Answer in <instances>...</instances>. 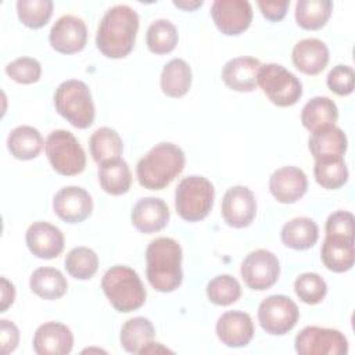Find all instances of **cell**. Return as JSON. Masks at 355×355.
Listing matches in <instances>:
<instances>
[{"label": "cell", "mask_w": 355, "mask_h": 355, "mask_svg": "<svg viewBox=\"0 0 355 355\" xmlns=\"http://www.w3.org/2000/svg\"><path fill=\"white\" fill-rule=\"evenodd\" d=\"M137 29L139 15L132 7L112 6L100 19L96 35L97 49L108 58L126 57L135 46Z\"/></svg>", "instance_id": "1"}, {"label": "cell", "mask_w": 355, "mask_h": 355, "mask_svg": "<svg viewBox=\"0 0 355 355\" xmlns=\"http://www.w3.org/2000/svg\"><path fill=\"white\" fill-rule=\"evenodd\" d=\"M146 275L148 283L159 293L175 291L183 280L182 247L171 237L153 240L146 250Z\"/></svg>", "instance_id": "2"}, {"label": "cell", "mask_w": 355, "mask_h": 355, "mask_svg": "<svg viewBox=\"0 0 355 355\" xmlns=\"http://www.w3.org/2000/svg\"><path fill=\"white\" fill-rule=\"evenodd\" d=\"M183 150L169 141L155 144L136 165L139 183L150 190L165 189L184 168Z\"/></svg>", "instance_id": "3"}, {"label": "cell", "mask_w": 355, "mask_h": 355, "mask_svg": "<svg viewBox=\"0 0 355 355\" xmlns=\"http://www.w3.org/2000/svg\"><path fill=\"white\" fill-rule=\"evenodd\" d=\"M101 288L118 312H132L146 302V288L136 270L126 265L111 266L101 279Z\"/></svg>", "instance_id": "4"}, {"label": "cell", "mask_w": 355, "mask_h": 355, "mask_svg": "<svg viewBox=\"0 0 355 355\" xmlns=\"http://www.w3.org/2000/svg\"><path fill=\"white\" fill-rule=\"evenodd\" d=\"M57 112L78 129L89 128L94 121V104L87 85L78 79L64 80L54 92Z\"/></svg>", "instance_id": "5"}, {"label": "cell", "mask_w": 355, "mask_h": 355, "mask_svg": "<svg viewBox=\"0 0 355 355\" xmlns=\"http://www.w3.org/2000/svg\"><path fill=\"white\" fill-rule=\"evenodd\" d=\"M215 189L200 175L183 178L175 190V208L179 216L189 222L204 219L214 205Z\"/></svg>", "instance_id": "6"}, {"label": "cell", "mask_w": 355, "mask_h": 355, "mask_svg": "<svg viewBox=\"0 0 355 355\" xmlns=\"http://www.w3.org/2000/svg\"><path fill=\"white\" fill-rule=\"evenodd\" d=\"M44 151L53 169L60 175H78L86 166V154L78 139L68 130H53L46 139Z\"/></svg>", "instance_id": "7"}, {"label": "cell", "mask_w": 355, "mask_h": 355, "mask_svg": "<svg viewBox=\"0 0 355 355\" xmlns=\"http://www.w3.org/2000/svg\"><path fill=\"white\" fill-rule=\"evenodd\" d=\"M257 83L266 97L279 107H290L302 96L300 79L280 64L268 62L259 67Z\"/></svg>", "instance_id": "8"}, {"label": "cell", "mask_w": 355, "mask_h": 355, "mask_svg": "<svg viewBox=\"0 0 355 355\" xmlns=\"http://www.w3.org/2000/svg\"><path fill=\"white\" fill-rule=\"evenodd\" d=\"M298 316L297 304L290 297L282 294L266 297L258 306V322L272 336L288 333L297 324Z\"/></svg>", "instance_id": "9"}, {"label": "cell", "mask_w": 355, "mask_h": 355, "mask_svg": "<svg viewBox=\"0 0 355 355\" xmlns=\"http://www.w3.org/2000/svg\"><path fill=\"white\" fill-rule=\"evenodd\" d=\"M295 351L300 355H345L347 337L337 329L306 326L295 337Z\"/></svg>", "instance_id": "10"}, {"label": "cell", "mask_w": 355, "mask_h": 355, "mask_svg": "<svg viewBox=\"0 0 355 355\" xmlns=\"http://www.w3.org/2000/svg\"><path fill=\"white\" fill-rule=\"evenodd\" d=\"M241 277L244 283L257 291L272 287L280 275V263L277 257L269 250L251 251L241 262Z\"/></svg>", "instance_id": "11"}, {"label": "cell", "mask_w": 355, "mask_h": 355, "mask_svg": "<svg viewBox=\"0 0 355 355\" xmlns=\"http://www.w3.org/2000/svg\"><path fill=\"white\" fill-rule=\"evenodd\" d=\"M223 220L236 229L247 227L257 214V200L247 186H233L226 190L220 204Z\"/></svg>", "instance_id": "12"}, {"label": "cell", "mask_w": 355, "mask_h": 355, "mask_svg": "<svg viewBox=\"0 0 355 355\" xmlns=\"http://www.w3.org/2000/svg\"><path fill=\"white\" fill-rule=\"evenodd\" d=\"M211 15L218 29L225 35L244 32L252 19V7L247 0H215Z\"/></svg>", "instance_id": "13"}, {"label": "cell", "mask_w": 355, "mask_h": 355, "mask_svg": "<svg viewBox=\"0 0 355 355\" xmlns=\"http://www.w3.org/2000/svg\"><path fill=\"white\" fill-rule=\"evenodd\" d=\"M50 44L62 54H73L80 51L87 42V28L82 18L76 15L60 17L50 29Z\"/></svg>", "instance_id": "14"}, {"label": "cell", "mask_w": 355, "mask_h": 355, "mask_svg": "<svg viewBox=\"0 0 355 355\" xmlns=\"http://www.w3.org/2000/svg\"><path fill=\"white\" fill-rule=\"evenodd\" d=\"M53 209L60 219L68 223H79L90 216L93 200L83 187L67 186L54 194Z\"/></svg>", "instance_id": "15"}, {"label": "cell", "mask_w": 355, "mask_h": 355, "mask_svg": "<svg viewBox=\"0 0 355 355\" xmlns=\"http://www.w3.org/2000/svg\"><path fill=\"white\" fill-rule=\"evenodd\" d=\"M25 241L29 251L37 258L43 259H53L64 250L62 232L57 226L43 220L33 222L28 227Z\"/></svg>", "instance_id": "16"}, {"label": "cell", "mask_w": 355, "mask_h": 355, "mask_svg": "<svg viewBox=\"0 0 355 355\" xmlns=\"http://www.w3.org/2000/svg\"><path fill=\"white\" fill-rule=\"evenodd\" d=\"M308 189V179L302 169L287 165L276 169L269 178L272 196L283 204H293L300 200Z\"/></svg>", "instance_id": "17"}, {"label": "cell", "mask_w": 355, "mask_h": 355, "mask_svg": "<svg viewBox=\"0 0 355 355\" xmlns=\"http://www.w3.org/2000/svg\"><path fill=\"white\" fill-rule=\"evenodd\" d=\"M216 336L226 347H245L254 336V323L248 313L227 311L216 320Z\"/></svg>", "instance_id": "18"}, {"label": "cell", "mask_w": 355, "mask_h": 355, "mask_svg": "<svg viewBox=\"0 0 355 355\" xmlns=\"http://www.w3.org/2000/svg\"><path fill=\"white\" fill-rule=\"evenodd\" d=\"M72 347V331L60 322H46L35 331L33 349L37 355H67Z\"/></svg>", "instance_id": "19"}, {"label": "cell", "mask_w": 355, "mask_h": 355, "mask_svg": "<svg viewBox=\"0 0 355 355\" xmlns=\"http://www.w3.org/2000/svg\"><path fill=\"white\" fill-rule=\"evenodd\" d=\"M130 219L139 232L147 234L155 233L166 226L169 208L162 198L144 197L133 205Z\"/></svg>", "instance_id": "20"}, {"label": "cell", "mask_w": 355, "mask_h": 355, "mask_svg": "<svg viewBox=\"0 0 355 355\" xmlns=\"http://www.w3.org/2000/svg\"><path fill=\"white\" fill-rule=\"evenodd\" d=\"M291 58L298 71L306 75H318L329 62V49L322 40L306 37L295 43Z\"/></svg>", "instance_id": "21"}, {"label": "cell", "mask_w": 355, "mask_h": 355, "mask_svg": "<svg viewBox=\"0 0 355 355\" xmlns=\"http://www.w3.org/2000/svg\"><path fill=\"white\" fill-rule=\"evenodd\" d=\"M261 62L255 57H234L222 68V79L236 92H252L257 87V75Z\"/></svg>", "instance_id": "22"}, {"label": "cell", "mask_w": 355, "mask_h": 355, "mask_svg": "<svg viewBox=\"0 0 355 355\" xmlns=\"http://www.w3.org/2000/svg\"><path fill=\"white\" fill-rule=\"evenodd\" d=\"M347 146L345 133L336 125H326L313 130L308 140L309 151L315 159L329 155H344Z\"/></svg>", "instance_id": "23"}, {"label": "cell", "mask_w": 355, "mask_h": 355, "mask_svg": "<svg viewBox=\"0 0 355 355\" xmlns=\"http://www.w3.org/2000/svg\"><path fill=\"white\" fill-rule=\"evenodd\" d=\"M283 244L293 250H308L319 239L316 222L306 216H297L286 222L280 230Z\"/></svg>", "instance_id": "24"}, {"label": "cell", "mask_w": 355, "mask_h": 355, "mask_svg": "<svg viewBox=\"0 0 355 355\" xmlns=\"http://www.w3.org/2000/svg\"><path fill=\"white\" fill-rule=\"evenodd\" d=\"M320 257L329 270L341 273L352 268L355 259L354 240L324 237L320 248Z\"/></svg>", "instance_id": "25"}, {"label": "cell", "mask_w": 355, "mask_h": 355, "mask_svg": "<svg viewBox=\"0 0 355 355\" xmlns=\"http://www.w3.org/2000/svg\"><path fill=\"white\" fill-rule=\"evenodd\" d=\"M98 182L101 189L112 196H121L129 191L132 173L129 165L122 158L107 161L98 166Z\"/></svg>", "instance_id": "26"}, {"label": "cell", "mask_w": 355, "mask_h": 355, "mask_svg": "<svg viewBox=\"0 0 355 355\" xmlns=\"http://www.w3.org/2000/svg\"><path fill=\"white\" fill-rule=\"evenodd\" d=\"M7 147L18 159H32L36 158L43 147L42 133L28 125H21L14 128L7 139Z\"/></svg>", "instance_id": "27"}, {"label": "cell", "mask_w": 355, "mask_h": 355, "mask_svg": "<svg viewBox=\"0 0 355 355\" xmlns=\"http://www.w3.org/2000/svg\"><path fill=\"white\" fill-rule=\"evenodd\" d=\"M31 290L44 300H57L61 298L68 288L67 279L64 275L50 266H42L33 270L29 279Z\"/></svg>", "instance_id": "28"}, {"label": "cell", "mask_w": 355, "mask_h": 355, "mask_svg": "<svg viewBox=\"0 0 355 355\" xmlns=\"http://www.w3.org/2000/svg\"><path fill=\"white\" fill-rule=\"evenodd\" d=\"M89 148L93 159L101 165L107 161L121 158L123 143L115 129L103 126L92 133L89 139Z\"/></svg>", "instance_id": "29"}, {"label": "cell", "mask_w": 355, "mask_h": 355, "mask_svg": "<svg viewBox=\"0 0 355 355\" xmlns=\"http://www.w3.org/2000/svg\"><path fill=\"white\" fill-rule=\"evenodd\" d=\"M155 329L150 319L144 316H136L126 320L121 329L119 340L126 352L140 354V351L153 341Z\"/></svg>", "instance_id": "30"}, {"label": "cell", "mask_w": 355, "mask_h": 355, "mask_svg": "<svg viewBox=\"0 0 355 355\" xmlns=\"http://www.w3.org/2000/svg\"><path fill=\"white\" fill-rule=\"evenodd\" d=\"M191 85V69L182 58L168 61L161 72V89L169 97L184 96Z\"/></svg>", "instance_id": "31"}, {"label": "cell", "mask_w": 355, "mask_h": 355, "mask_svg": "<svg viewBox=\"0 0 355 355\" xmlns=\"http://www.w3.org/2000/svg\"><path fill=\"white\" fill-rule=\"evenodd\" d=\"M337 118L338 110L336 103L323 96H316L306 101L301 111V122L311 132L326 125H334Z\"/></svg>", "instance_id": "32"}, {"label": "cell", "mask_w": 355, "mask_h": 355, "mask_svg": "<svg viewBox=\"0 0 355 355\" xmlns=\"http://www.w3.org/2000/svg\"><path fill=\"white\" fill-rule=\"evenodd\" d=\"M313 175L322 187L336 190L347 183L348 168L343 155H329L315 159Z\"/></svg>", "instance_id": "33"}, {"label": "cell", "mask_w": 355, "mask_h": 355, "mask_svg": "<svg viewBox=\"0 0 355 355\" xmlns=\"http://www.w3.org/2000/svg\"><path fill=\"white\" fill-rule=\"evenodd\" d=\"M333 3L330 0H298L295 4V21L308 31H315L326 25L331 15Z\"/></svg>", "instance_id": "34"}, {"label": "cell", "mask_w": 355, "mask_h": 355, "mask_svg": "<svg viewBox=\"0 0 355 355\" xmlns=\"http://www.w3.org/2000/svg\"><path fill=\"white\" fill-rule=\"evenodd\" d=\"M179 40V33L173 22L165 18L155 19L150 24L146 33V43L150 51L155 54L171 53Z\"/></svg>", "instance_id": "35"}, {"label": "cell", "mask_w": 355, "mask_h": 355, "mask_svg": "<svg viewBox=\"0 0 355 355\" xmlns=\"http://www.w3.org/2000/svg\"><path fill=\"white\" fill-rule=\"evenodd\" d=\"M97 268L98 257L89 247H75L65 257L67 272L78 280H87L93 277Z\"/></svg>", "instance_id": "36"}, {"label": "cell", "mask_w": 355, "mask_h": 355, "mask_svg": "<svg viewBox=\"0 0 355 355\" xmlns=\"http://www.w3.org/2000/svg\"><path fill=\"white\" fill-rule=\"evenodd\" d=\"M17 12L19 21L28 28L37 29L44 26L53 15L51 0H18Z\"/></svg>", "instance_id": "37"}, {"label": "cell", "mask_w": 355, "mask_h": 355, "mask_svg": "<svg viewBox=\"0 0 355 355\" xmlns=\"http://www.w3.org/2000/svg\"><path fill=\"white\" fill-rule=\"evenodd\" d=\"M241 295V287L237 279L230 275H218L207 284V297L216 305H230Z\"/></svg>", "instance_id": "38"}, {"label": "cell", "mask_w": 355, "mask_h": 355, "mask_svg": "<svg viewBox=\"0 0 355 355\" xmlns=\"http://www.w3.org/2000/svg\"><path fill=\"white\" fill-rule=\"evenodd\" d=\"M294 291L302 302L315 305L324 298L327 293V284L318 273L305 272L295 279Z\"/></svg>", "instance_id": "39"}, {"label": "cell", "mask_w": 355, "mask_h": 355, "mask_svg": "<svg viewBox=\"0 0 355 355\" xmlns=\"http://www.w3.org/2000/svg\"><path fill=\"white\" fill-rule=\"evenodd\" d=\"M6 73L18 83L29 85L40 79L42 65L33 57H19L6 65Z\"/></svg>", "instance_id": "40"}, {"label": "cell", "mask_w": 355, "mask_h": 355, "mask_svg": "<svg viewBox=\"0 0 355 355\" xmlns=\"http://www.w3.org/2000/svg\"><path fill=\"white\" fill-rule=\"evenodd\" d=\"M326 236L354 240V215L349 211H336L326 220Z\"/></svg>", "instance_id": "41"}, {"label": "cell", "mask_w": 355, "mask_h": 355, "mask_svg": "<svg viewBox=\"0 0 355 355\" xmlns=\"http://www.w3.org/2000/svg\"><path fill=\"white\" fill-rule=\"evenodd\" d=\"M355 73L349 65H336L327 75V86L338 96H348L354 90Z\"/></svg>", "instance_id": "42"}, {"label": "cell", "mask_w": 355, "mask_h": 355, "mask_svg": "<svg viewBox=\"0 0 355 355\" xmlns=\"http://www.w3.org/2000/svg\"><path fill=\"white\" fill-rule=\"evenodd\" d=\"M0 347H1V354L3 355H7L10 352H12L18 343H19V330L18 327L7 320V319H3L0 320Z\"/></svg>", "instance_id": "43"}, {"label": "cell", "mask_w": 355, "mask_h": 355, "mask_svg": "<svg viewBox=\"0 0 355 355\" xmlns=\"http://www.w3.org/2000/svg\"><path fill=\"white\" fill-rule=\"evenodd\" d=\"M290 1H258L262 15L270 21H280L284 18Z\"/></svg>", "instance_id": "44"}, {"label": "cell", "mask_w": 355, "mask_h": 355, "mask_svg": "<svg viewBox=\"0 0 355 355\" xmlns=\"http://www.w3.org/2000/svg\"><path fill=\"white\" fill-rule=\"evenodd\" d=\"M14 298H15L14 284L6 277H1V312L7 311V308L14 302Z\"/></svg>", "instance_id": "45"}, {"label": "cell", "mask_w": 355, "mask_h": 355, "mask_svg": "<svg viewBox=\"0 0 355 355\" xmlns=\"http://www.w3.org/2000/svg\"><path fill=\"white\" fill-rule=\"evenodd\" d=\"M173 4L183 10H194L202 4V0H194V1H173Z\"/></svg>", "instance_id": "46"}]
</instances>
